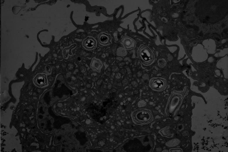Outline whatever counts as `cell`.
I'll list each match as a JSON object with an SVG mask.
<instances>
[{
	"label": "cell",
	"mask_w": 228,
	"mask_h": 152,
	"mask_svg": "<svg viewBox=\"0 0 228 152\" xmlns=\"http://www.w3.org/2000/svg\"><path fill=\"white\" fill-rule=\"evenodd\" d=\"M134 122L140 124L149 123L152 121L153 118L151 112L145 109H138L134 111L132 114Z\"/></svg>",
	"instance_id": "1"
},
{
	"label": "cell",
	"mask_w": 228,
	"mask_h": 152,
	"mask_svg": "<svg viewBox=\"0 0 228 152\" xmlns=\"http://www.w3.org/2000/svg\"><path fill=\"white\" fill-rule=\"evenodd\" d=\"M139 58L141 62L145 65H148L153 61L154 56L151 50L148 47L141 45L138 51Z\"/></svg>",
	"instance_id": "2"
},
{
	"label": "cell",
	"mask_w": 228,
	"mask_h": 152,
	"mask_svg": "<svg viewBox=\"0 0 228 152\" xmlns=\"http://www.w3.org/2000/svg\"><path fill=\"white\" fill-rule=\"evenodd\" d=\"M150 86L154 90L161 91L164 89L167 85L166 80L162 78H153L150 82Z\"/></svg>",
	"instance_id": "3"
},
{
	"label": "cell",
	"mask_w": 228,
	"mask_h": 152,
	"mask_svg": "<svg viewBox=\"0 0 228 152\" xmlns=\"http://www.w3.org/2000/svg\"><path fill=\"white\" fill-rule=\"evenodd\" d=\"M33 80L34 84L40 87L47 84L46 76L45 74L37 75L34 77Z\"/></svg>",
	"instance_id": "4"
},
{
	"label": "cell",
	"mask_w": 228,
	"mask_h": 152,
	"mask_svg": "<svg viewBox=\"0 0 228 152\" xmlns=\"http://www.w3.org/2000/svg\"><path fill=\"white\" fill-rule=\"evenodd\" d=\"M82 44L86 49L92 50L96 48V42L94 38L88 37L83 40Z\"/></svg>",
	"instance_id": "5"
},
{
	"label": "cell",
	"mask_w": 228,
	"mask_h": 152,
	"mask_svg": "<svg viewBox=\"0 0 228 152\" xmlns=\"http://www.w3.org/2000/svg\"><path fill=\"white\" fill-rule=\"evenodd\" d=\"M122 42L126 49H129L135 47L136 45L135 41L129 37L127 36L124 37Z\"/></svg>",
	"instance_id": "6"
},
{
	"label": "cell",
	"mask_w": 228,
	"mask_h": 152,
	"mask_svg": "<svg viewBox=\"0 0 228 152\" xmlns=\"http://www.w3.org/2000/svg\"><path fill=\"white\" fill-rule=\"evenodd\" d=\"M98 38L100 44L106 45L108 44L111 40V36L109 34L101 32L99 34Z\"/></svg>",
	"instance_id": "7"
},
{
	"label": "cell",
	"mask_w": 228,
	"mask_h": 152,
	"mask_svg": "<svg viewBox=\"0 0 228 152\" xmlns=\"http://www.w3.org/2000/svg\"><path fill=\"white\" fill-rule=\"evenodd\" d=\"M85 122L86 124L88 125L91 123V121L90 120L88 119L86 120Z\"/></svg>",
	"instance_id": "8"
},
{
	"label": "cell",
	"mask_w": 228,
	"mask_h": 152,
	"mask_svg": "<svg viewBox=\"0 0 228 152\" xmlns=\"http://www.w3.org/2000/svg\"><path fill=\"white\" fill-rule=\"evenodd\" d=\"M99 146H103V142H102V141H100L99 142Z\"/></svg>",
	"instance_id": "9"
},
{
	"label": "cell",
	"mask_w": 228,
	"mask_h": 152,
	"mask_svg": "<svg viewBox=\"0 0 228 152\" xmlns=\"http://www.w3.org/2000/svg\"><path fill=\"white\" fill-rule=\"evenodd\" d=\"M106 117L105 116H104L103 117V118H104V119H106Z\"/></svg>",
	"instance_id": "10"
},
{
	"label": "cell",
	"mask_w": 228,
	"mask_h": 152,
	"mask_svg": "<svg viewBox=\"0 0 228 152\" xmlns=\"http://www.w3.org/2000/svg\"><path fill=\"white\" fill-rule=\"evenodd\" d=\"M100 120H103V118H100Z\"/></svg>",
	"instance_id": "11"
},
{
	"label": "cell",
	"mask_w": 228,
	"mask_h": 152,
	"mask_svg": "<svg viewBox=\"0 0 228 152\" xmlns=\"http://www.w3.org/2000/svg\"><path fill=\"white\" fill-rule=\"evenodd\" d=\"M79 110V108H77V110Z\"/></svg>",
	"instance_id": "12"
},
{
	"label": "cell",
	"mask_w": 228,
	"mask_h": 152,
	"mask_svg": "<svg viewBox=\"0 0 228 152\" xmlns=\"http://www.w3.org/2000/svg\"><path fill=\"white\" fill-rule=\"evenodd\" d=\"M93 135L92 134L91 135V137H93Z\"/></svg>",
	"instance_id": "13"
}]
</instances>
